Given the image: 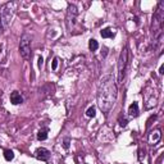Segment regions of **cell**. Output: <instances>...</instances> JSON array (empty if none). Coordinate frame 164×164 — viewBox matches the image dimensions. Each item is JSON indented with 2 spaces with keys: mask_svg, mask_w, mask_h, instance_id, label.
Segmentation results:
<instances>
[{
  "mask_svg": "<svg viewBox=\"0 0 164 164\" xmlns=\"http://www.w3.org/2000/svg\"><path fill=\"white\" fill-rule=\"evenodd\" d=\"M96 99L98 107L103 113H108L113 108L117 100V83L113 74H107L101 78Z\"/></svg>",
  "mask_w": 164,
  "mask_h": 164,
  "instance_id": "obj_1",
  "label": "cell"
},
{
  "mask_svg": "<svg viewBox=\"0 0 164 164\" xmlns=\"http://www.w3.org/2000/svg\"><path fill=\"white\" fill-rule=\"evenodd\" d=\"M163 24H164V2H160L153 17V24H151V37H153L154 46H157L162 42Z\"/></svg>",
  "mask_w": 164,
  "mask_h": 164,
  "instance_id": "obj_2",
  "label": "cell"
},
{
  "mask_svg": "<svg viewBox=\"0 0 164 164\" xmlns=\"http://www.w3.org/2000/svg\"><path fill=\"white\" fill-rule=\"evenodd\" d=\"M127 60H128V49L124 46L119 54L118 59V82H122L124 78V73H126V67H127Z\"/></svg>",
  "mask_w": 164,
  "mask_h": 164,
  "instance_id": "obj_3",
  "label": "cell"
},
{
  "mask_svg": "<svg viewBox=\"0 0 164 164\" xmlns=\"http://www.w3.org/2000/svg\"><path fill=\"white\" fill-rule=\"evenodd\" d=\"M19 53L21 57L26 60H28L31 57V37L27 33H23L19 42Z\"/></svg>",
  "mask_w": 164,
  "mask_h": 164,
  "instance_id": "obj_4",
  "label": "cell"
},
{
  "mask_svg": "<svg viewBox=\"0 0 164 164\" xmlns=\"http://www.w3.org/2000/svg\"><path fill=\"white\" fill-rule=\"evenodd\" d=\"M14 6H15L14 3H8V4H5L3 6L0 15H2V22L4 24V27H8L9 23H11V21H12V18H13V13H14L13 8Z\"/></svg>",
  "mask_w": 164,
  "mask_h": 164,
  "instance_id": "obj_5",
  "label": "cell"
},
{
  "mask_svg": "<svg viewBox=\"0 0 164 164\" xmlns=\"http://www.w3.org/2000/svg\"><path fill=\"white\" fill-rule=\"evenodd\" d=\"M77 14H78V11H77V8L76 5L73 4H69V6H68V11H67V26H68V28H72V26L76 23V18H77Z\"/></svg>",
  "mask_w": 164,
  "mask_h": 164,
  "instance_id": "obj_6",
  "label": "cell"
},
{
  "mask_svg": "<svg viewBox=\"0 0 164 164\" xmlns=\"http://www.w3.org/2000/svg\"><path fill=\"white\" fill-rule=\"evenodd\" d=\"M35 157H36L39 160L46 162V160H49V158H50V151H49L48 149H45V148H39V149H36V151H35Z\"/></svg>",
  "mask_w": 164,
  "mask_h": 164,
  "instance_id": "obj_7",
  "label": "cell"
},
{
  "mask_svg": "<svg viewBox=\"0 0 164 164\" xmlns=\"http://www.w3.org/2000/svg\"><path fill=\"white\" fill-rule=\"evenodd\" d=\"M160 137H162V131H160L159 128L155 129V131H153V132L149 135V144L157 145V144L160 141Z\"/></svg>",
  "mask_w": 164,
  "mask_h": 164,
  "instance_id": "obj_8",
  "label": "cell"
},
{
  "mask_svg": "<svg viewBox=\"0 0 164 164\" xmlns=\"http://www.w3.org/2000/svg\"><path fill=\"white\" fill-rule=\"evenodd\" d=\"M11 103H12L13 105H18V104H21V103H23L22 95L18 91H13L11 94Z\"/></svg>",
  "mask_w": 164,
  "mask_h": 164,
  "instance_id": "obj_9",
  "label": "cell"
},
{
  "mask_svg": "<svg viewBox=\"0 0 164 164\" xmlns=\"http://www.w3.org/2000/svg\"><path fill=\"white\" fill-rule=\"evenodd\" d=\"M128 114H129V117H133V118L140 114L139 104H137V103H132V104L128 107Z\"/></svg>",
  "mask_w": 164,
  "mask_h": 164,
  "instance_id": "obj_10",
  "label": "cell"
},
{
  "mask_svg": "<svg viewBox=\"0 0 164 164\" xmlns=\"http://www.w3.org/2000/svg\"><path fill=\"white\" fill-rule=\"evenodd\" d=\"M100 35H101L103 39H113V37L116 36V32L111 30V28L107 27V28H104V30L100 31Z\"/></svg>",
  "mask_w": 164,
  "mask_h": 164,
  "instance_id": "obj_11",
  "label": "cell"
},
{
  "mask_svg": "<svg viewBox=\"0 0 164 164\" xmlns=\"http://www.w3.org/2000/svg\"><path fill=\"white\" fill-rule=\"evenodd\" d=\"M48 132H49V129L45 127V128H41L40 131L37 132V140L39 141H44L48 139Z\"/></svg>",
  "mask_w": 164,
  "mask_h": 164,
  "instance_id": "obj_12",
  "label": "cell"
},
{
  "mask_svg": "<svg viewBox=\"0 0 164 164\" xmlns=\"http://www.w3.org/2000/svg\"><path fill=\"white\" fill-rule=\"evenodd\" d=\"M89 49H90L91 51H96V50L99 49V42L95 40V39H91V40L89 41Z\"/></svg>",
  "mask_w": 164,
  "mask_h": 164,
  "instance_id": "obj_13",
  "label": "cell"
},
{
  "mask_svg": "<svg viewBox=\"0 0 164 164\" xmlns=\"http://www.w3.org/2000/svg\"><path fill=\"white\" fill-rule=\"evenodd\" d=\"M4 158H5V160H6V162L13 160V159H14V153H13L12 150H9V149L4 150Z\"/></svg>",
  "mask_w": 164,
  "mask_h": 164,
  "instance_id": "obj_14",
  "label": "cell"
},
{
  "mask_svg": "<svg viewBox=\"0 0 164 164\" xmlns=\"http://www.w3.org/2000/svg\"><path fill=\"white\" fill-rule=\"evenodd\" d=\"M86 116L90 117V118H94L96 116V109H95V107H90L87 110H86Z\"/></svg>",
  "mask_w": 164,
  "mask_h": 164,
  "instance_id": "obj_15",
  "label": "cell"
},
{
  "mask_svg": "<svg viewBox=\"0 0 164 164\" xmlns=\"http://www.w3.org/2000/svg\"><path fill=\"white\" fill-rule=\"evenodd\" d=\"M69 142H71L69 137H65L64 141H63V148H64V149H69Z\"/></svg>",
  "mask_w": 164,
  "mask_h": 164,
  "instance_id": "obj_16",
  "label": "cell"
},
{
  "mask_svg": "<svg viewBox=\"0 0 164 164\" xmlns=\"http://www.w3.org/2000/svg\"><path fill=\"white\" fill-rule=\"evenodd\" d=\"M58 62H59L58 58H54V59H53V64H51V68H53V71H55L57 68H58Z\"/></svg>",
  "mask_w": 164,
  "mask_h": 164,
  "instance_id": "obj_17",
  "label": "cell"
},
{
  "mask_svg": "<svg viewBox=\"0 0 164 164\" xmlns=\"http://www.w3.org/2000/svg\"><path fill=\"white\" fill-rule=\"evenodd\" d=\"M37 64H39L40 68L44 65V58H42V57H39V63H37Z\"/></svg>",
  "mask_w": 164,
  "mask_h": 164,
  "instance_id": "obj_18",
  "label": "cell"
},
{
  "mask_svg": "<svg viewBox=\"0 0 164 164\" xmlns=\"http://www.w3.org/2000/svg\"><path fill=\"white\" fill-rule=\"evenodd\" d=\"M163 71H164V65H160V68H159V73H160V74H163V73H164Z\"/></svg>",
  "mask_w": 164,
  "mask_h": 164,
  "instance_id": "obj_19",
  "label": "cell"
},
{
  "mask_svg": "<svg viewBox=\"0 0 164 164\" xmlns=\"http://www.w3.org/2000/svg\"><path fill=\"white\" fill-rule=\"evenodd\" d=\"M3 28V22H2V15H0V30Z\"/></svg>",
  "mask_w": 164,
  "mask_h": 164,
  "instance_id": "obj_20",
  "label": "cell"
}]
</instances>
